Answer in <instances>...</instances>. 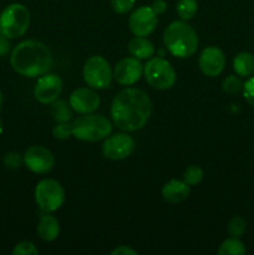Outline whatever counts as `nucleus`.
<instances>
[{"label": "nucleus", "instance_id": "f257e3e1", "mask_svg": "<svg viewBox=\"0 0 254 255\" xmlns=\"http://www.w3.org/2000/svg\"><path fill=\"white\" fill-rule=\"evenodd\" d=\"M152 114V101L141 89L126 87L117 92L111 104V119L124 132L143 128Z\"/></svg>", "mask_w": 254, "mask_h": 255}, {"label": "nucleus", "instance_id": "f03ea898", "mask_svg": "<svg viewBox=\"0 0 254 255\" xmlns=\"http://www.w3.org/2000/svg\"><path fill=\"white\" fill-rule=\"evenodd\" d=\"M10 64L21 76L37 77L51 69L52 54L44 42L25 40L14 47L10 55Z\"/></svg>", "mask_w": 254, "mask_h": 255}, {"label": "nucleus", "instance_id": "7ed1b4c3", "mask_svg": "<svg viewBox=\"0 0 254 255\" xmlns=\"http://www.w3.org/2000/svg\"><path fill=\"white\" fill-rule=\"evenodd\" d=\"M163 42L173 56L187 59L196 54L198 49V35L196 30L184 20L173 21L164 30Z\"/></svg>", "mask_w": 254, "mask_h": 255}, {"label": "nucleus", "instance_id": "20e7f679", "mask_svg": "<svg viewBox=\"0 0 254 255\" xmlns=\"http://www.w3.org/2000/svg\"><path fill=\"white\" fill-rule=\"evenodd\" d=\"M72 136L79 141L99 142L111 134L112 125L104 115L82 114L71 124Z\"/></svg>", "mask_w": 254, "mask_h": 255}, {"label": "nucleus", "instance_id": "39448f33", "mask_svg": "<svg viewBox=\"0 0 254 255\" xmlns=\"http://www.w3.org/2000/svg\"><path fill=\"white\" fill-rule=\"evenodd\" d=\"M30 11L25 5L14 2L0 14V34L7 39H19L26 34L30 26Z\"/></svg>", "mask_w": 254, "mask_h": 255}, {"label": "nucleus", "instance_id": "423d86ee", "mask_svg": "<svg viewBox=\"0 0 254 255\" xmlns=\"http://www.w3.org/2000/svg\"><path fill=\"white\" fill-rule=\"evenodd\" d=\"M143 74L149 86L157 90H169L177 81V74L171 62L163 57H151L143 66Z\"/></svg>", "mask_w": 254, "mask_h": 255}, {"label": "nucleus", "instance_id": "0eeeda50", "mask_svg": "<svg viewBox=\"0 0 254 255\" xmlns=\"http://www.w3.org/2000/svg\"><path fill=\"white\" fill-rule=\"evenodd\" d=\"M35 202L44 213H52L65 202V189L55 179H42L35 188Z\"/></svg>", "mask_w": 254, "mask_h": 255}, {"label": "nucleus", "instance_id": "6e6552de", "mask_svg": "<svg viewBox=\"0 0 254 255\" xmlns=\"http://www.w3.org/2000/svg\"><path fill=\"white\" fill-rule=\"evenodd\" d=\"M82 76L87 86L95 90H102L110 86L114 75L109 61L104 56L94 55L85 62Z\"/></svg>", "mask_w": 254, "mask_h": 255}, {"label": "nucleus", "instance_id": "1a4fd4ad", "mask_svg": "<svg viewBox=\"0 0 254 255\" xmlns=\"http://www.w3.org/2000/svg\"><path fill=\"white\" fill-rule=\"evenodd\" d=\"M136 148L134 139L127 133L109 134L102 143L101 151L105 158L110 161H122L131 156Z\"/></svg>", "mask_w": 254, "mask_h": 255}, {"label": "nucleus", "instance_id": "9d476101", "mask_svg": "<svg viewBox=\"0 0 254 255\" xmlns=\"http://www.w3.org/2000/svg\"><path fill=\"white\" fill-rule=\"evenodd\" d=\"M112 75L117 84L122 85V86H131L139 81L141 76L143 75V65H142L141 60L134 56L124 57L115 65Z\"/></svg>", "mask_w": 254, "mask_h": 255}, {"label": "nucleus", "instance_id": "9b49d317", "mask_svg": "<svg viewBox=\"0 0 254 255\" xmlns=\"http://www.w3.org/2000/svg\"><path fill=\"white\" fill-rule=\"evenodd\" d=\"M24 164L36 174L49 173L55 166V157L42 146H31L24 154Z\"/></svg>", "mask_w": 254, "mask_h": 255}, {"label": "nucleus", "instance_id": "f8f14e48", "mask_svg": "<svg viewBox=\"0 0 254 255\" xmlns=\"http://www.w3.org/2000/svg\"><path fill=\"white\" fill-rule=\"evenodd\" d=\"M61 91L62 80L60 79V76L46 72L41 75L35 84L34 96L39 102L47 105L57 100Z\"/></svg>", "mask_w": 254, "mask_h": 255}, {"label": "nucleus", "instance_id": "ddd939ff", "mask_svg": "<svg viewBox=\"0 0 254 255\" xmlns=\"http://www.w3.org/2000/svg\"><path fill=\"white\" fill-rule=\"evenodd\" d=\"M129 29L134 36H148L158 24V16L151 6H139L129 16Z\"/></svg>", "mask_w": 254, "mask_h": 255}, {"label": "nucleus", "instance_id": "4468645a", "mask_svg": "<svg viewBox=\"0 0 254 255\" xmlns=\"http://www.w3.org/2000/svg\"><path fill=\"white\" fill-rule=\"evenodd\" d=\"M69 104L75 112L92 114L100 106V96L91 87H79L69 97Z\"/></svg>", "mask_w": 254, "mask_h": 255}, {"label": "nucleus", "instance_id": "2eb2a0df", "mask_svg": "<svg viewBox=\"0 0 254 255\" xmlns=\"http://www.w3.org/2000/svg\"><path fill=\"white\" fill-rule=\"evenodd\" d=\"M201 71L208 77H216L222 74L226 66L224 52L217 46H208L201 52L198 59Z\"/></svg>", "mask_w": 254, "mask_h": 255}, {"label": "nucleus", "instance_id": "dca6fc26", "mask_svg": "<svg viewBox=\"0 0 254 255\" xmlns=\"http://www.w3.org/2000/svg\"><path fill=\"white\" fill-rule=\"evenodd\" d=\"M189 193L191 188L188 184L179 179H171L162 188V197L168 203H181L188 198Z\"/></svg>", "mask_w": 254, "mask_h": 255}, {"label": "nucleus", "instance_id": "f3484780", "mask_svg": "<svg viewBox=\"0 0 254 255\" xmlns=\"http://www.w3.org/2000/svg\"><path fill=\"white\" fill-rule=\"evenodd\" d=\"M59 221L50 213H45L40 217L37 223V234L45 242H52L59 237Z\"/></svg>", "mask_w": 254, "mask_h": 255}, {"label": "nucleus", "instance_id": "a211bd4d", "mask_svg": "<svg viewBox=\"0 0 254 255\" xmlns=\"http://www.w3.org/2000/svg\"><path fill=\"white\" fill-rule=\"evenodd\" d=\"M128 51L138 60H148L154 55V45L147 36H134L128 44Z\"/></svg>", "mask_w": 254, "mask_h": 255}, {"label": "nucleus", "instance_id": "6ab92c4d", "mask_svg": "<svg viewBox=\"0 0 254 255\" xmlns=\"http://www.w3.org/2000/svg\"><path fill=\"white\" fill-rule=\"evenodd\" d=\"M233 69L241 77H249L254 74V55L242 51L233 59Z\"/></svg>", "mask_w": 254, "mask_h": 255}, {"label": "nucleus", "instance_id": "aec40b11", "mask_svg": "<svg viewBox=\"0 0 254 255\" xmlns=\"http://www.w3.org/2000/svg\"><path fill=\"white\" fill-rule=\"evenodd\" d=\"M72 111L74 110L65 100H55L50 107V114L56 122H69L72 119Z\"/></svg>", "mask_w": 254, "mask_h": 255}, {"label": "nucleus", "instance_id": "412c9836", "mask_svg": "<svg viewBox=\"0 0 254 255\" xmlns=\"http://www.w3.org/2000/svg\"><path fill=\"white\" fill-rule=\"evenodd\" d=\"M246 253L247 249L243 242H241L239 238H236V237H231L222 242L218 248L219 255H244Z\"/></svg>", "mask_w": 254, "mask_h": 255}, {"label": "nucleus", "instance_id": "4be33fe9", "mask_svg": "<svg viewBox=\"0 0 254 255\" xmlns=\"http://www.w3.org/2000/svg\"><path fill=\"white\" fill-rule=\"evenodd\" d=\"M176 10L181 20L188 21L196 16L198 11V2L197 0H178Z\"/></svg>", "mask_w": 254, "mask_h": 255}, {"label": "nucleus", "instance_id": "5701e85b", "mask_svg": "<svg viewBox=\"0 0 254 255\" xmlns=\"http://www.w3.org/2000/svg\"><path fill=\"white\" fill-rule=\"evenodd\" d=\"M203 169L201 168L199 166H189L188 168L184 171L183 173V181L188 184L189 187L191 186H197V184L201 183L203 181Z\"/></svg>", "mask_w": 254, "mask_h": 255}, {"label": "nucleus", "instance_id": "b1692460", "mask_svg": "<svg viewBox=\"0 0 254 255\" xmlns=\"http://www.w3.org/2000/svg\"><path fill=\"white\" fill-rule=\"evenodd\" d=\"M247 231V222L244 221L242 217L234 216L233 218L229 221L228 223V233L231 237H236V238H241Z\"/></svg>", "mask_w": 254, "mask_h": 255}, {"label": "nucleus", "instance_id": "393cba45", "mask_svg": "<svg viewBox=\"0 0 254 255\" xmlns=\"http://www.w3.org/2000/svg\"><path fill=\"white\" fill-rule=\"evenodd\" d=\"M222 87L226 92L232 95H236L238 92L242 91L243 89V82H242L241 76H237V75H229L222 82Z\"/></svg>", "mask_w": 254, "mask_h": 255}, {"label": "nucleus", "instance_id": "a878e982", "mask_svg": "<svg viewBox=\"0 0 254 255\" xmlns=\"http://www.w3.org/2000/svg\"><path fill=\"white\" fill-rule=\"evenodd\" d=\"M52 136L54 138L64 141L72 136V126L69 122H57L56 126L52 128Z\"/></svg>", "mask_w": 254, "mask_h": 255}, {"label": "nucleus", "instance_id": "bb28decb", "mask_svg": "<svg viewBox=\"0 0 254 255\" xmlns=\"http://www.w3.org/2000/svg\"><path fill=\"white\" fill-rule=\"evenodd\" d=\"M5 167L9 169H17L24 164V156L19 153V152H7L4 156Z\"/></svg>", "mask_w": 254, "mask_h": 255}, {"label": "nucleus", "instance_id": "cd10ccee", "mask_svg": "<svg viewBox=\"0 0 254 255\" xmlns=\"http://www.w3.org/2000/svg\"><path fill=\"white\" fill-rule=\"evenodd\" d=\"M39 251L32 242L22 241L12 249V255H37Z\"/></svg>", "mask_w": 254, "mask_h": 255}, {"label": "nucleus", "instance_id": "c85d7f7f", "mask_svg": "<svg viewBox=\"0 0 254 255\" xmlns=\"http://www.w3.org/2000/svg\"><path fill=\"white\" fill-rule=\"evenodd\" d=\"M111 7L117 14H127L133 9L136 0H110Z\"/></svg>", "mask_w": 254, "mask_h": 255}, {"label": "nucleus", "instance_id": "c756f323", "mask_svg": "<svg viewBox=\"0 0 254 255\" xmlns=\"http://www.w3.org/2000/svg\"><path fill=\"white\" fill-rule=\"evenodd\" d=\"M242 91H243V96L244 99H246V101L248 102L251 106L254 107V76L253 75L249 76L246 82H243V89H242Z\"/></svg>", "mask_w": 254, "mask_h": 255}, {"label": "nucleus", "instance_id": "7c9ffc66", "mask_svg": "<svg viewBox=\"0 0 254 255\" xmlns=\"http://www.w3.org/2000/svg\"><path fill=\"white\" fill-rule=\"evenodd\" d=\"M151 7L154 11V14L158 16V15H163L164 12L167 11V9H168V4H167L164 0H154L153 4L151 5Z\"/></svg>", "mask_w": 254, "mask_h": 255}, {"label": "nucleus", "instance_id": "2f4dec72", "mask_svg": "<svg viewBox=\"0 0 254 255\" xmlns=\"http://www.w3.org/2000/svg\"><path fill=\"white\" fill-rule=\"evenodd\" d=\"M112 255H138V252L132 249L131 247L120 246L111 252Z\"/></svg>", "mask_w": 254, "mask_h": 255}, {"label": "nucleus", "instance_id": "473e14b6", "mask_svg": "<svg viewBox=\"0 0 254 255\" xmlns=\"http://www.w3.org/2000/svg\"><path fill=\"white\" fill-rule=\"evenodd\" d=\"M10 39L0 34V56H5L10 51Z\"/></svg>", "mask_w": 254, "mask_h": 255}, {"label": "nucleus", "instance_id": "72a5a7b5", "mask_svg": "<svg viewBox=\"0 0 254 255\" xmlns=\"http://www.w3.org/2000/svg\"><path fill=\"white\" fill-rule=\"evenodd\" d=\"M2 102H4V96H2V92L0 91V110H1Z\"/></svg>", "mask_w": 254, "mask_h": 255}, {"label": "nucleus", "instance_id": "f704fd0d", "mask_svg": "<svg viewBox=\"0 0 254 255\" xmlns=\"http://www.w3.org/2000/svg\"><path fill=\"white\" fill-rule=\"evenodd\" d=\"M2 131H4V124H2L1 119H0V134L2 133Z\"/></svg>", "mask_w": 254, "mask_h": 255}]
</instances>
